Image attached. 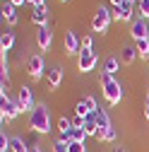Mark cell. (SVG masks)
<instances>
[{
  "mask_svg": "<svg viewBox=\"0 0 149 152\" xmlns=\"http://www.w3.org/2000/svg\"><path fill=\"white\" fill-rule=\"evenodd\" d=\"M29 128L36 133V135H48L53 130V123H51V109L46 102L36 104L34 111L29 113Z\"/></svg>",
  "mask_w": 149,
  "mask_h": 152,
  "instance_id": "cell-1",
  "label": "cell"
},
{
  "mask_svg": "<svg viewBox=\"0 0 149 152\" xmlns=\"http://www.w3.org/2000/svg\"><path fill=\"white\" fill-rule=\"evenodd\" d=\"M99 85H101V94H103V99H106L111 106H118V104L123 102V85L116 80V75L101 72Z\"/></svg>",
  "mask_w": 149,
  "mask_h": 152,
  "instance_id": "cell-2",
  "label": "cell"
},
{
  "mask_svg": "<svg viewBox=\"0 0 149 152\" xmlns=\"http://www.w3.org/2000/svg\"><path fill=\"white\" fill-rule=\"evenodd\" d=\"M94 118L99 123V135L96 140L99 142H113L118 138V130L113 128V123H111V116H108V111L106 109H96L94 111Z\"/></svg>",
  "mask_w": 149,
  "mask_h": 152,
  "instance_id": "cell-3",
  "label": "cell"
},
{
  "mask_svg": "<svg viewBox=\"0 0 149 152\" xmlns=\"http://www.w3.org/2000/svg\"><path fill=\"white\" fill-rule=\"evenodd\" d=\"M111 22H113V10H108L106 5H99L96 12H94V17H91V29L99 31V34H106L108 27H111Z\"/></svg>",
  "mask_w": 149,
  "mask_h": 152,
  "instance_id": "cell-4",
  "label": "cell"
},
{
  "mask_svg": "<svg viewBox=\"0 0 149 152\" xmlns=\"http://www.w3.org/2000/svg\"><path fill=\"white\" fill-rule=\"evenodd\" d=\"M20 113H22V109H20V104H17V99L0 97V121H3V128H5V123L14 121Z\"/></svg>",
  "mask_w": 149,
  "mask_h": 152,
  "instance_id": "cell-5",
  "label": "cell"
},
{
  "mask_svg": "<svg viewBox=\"0 0 149 152\" xmlns=\"http://www.w3.org/2000/svg\"><path fill=\"white\" fill-rule=\"evenodd\" d=\"M135 12H137V0H125L120 7H113V20L116 22H130V24H132L137 20Z\"/></svg>",
  "mask_w": 149,
  "mask_h": 152,
  "instance_id": "cell-6",
  "label": "cell"
},
{
  "mask_svg": "<svg viewBox=\"0 0 149 152\" xmlns=\"http://www.w3.org/2000/svg\"><path fill=\"white\" fill-rule=\"evenodd\" d=\"M27 72H29L31 80H41L43 75L48 72L46 70V61H43L41 53H31L29 58H27Z\"/></svg>",
  "mask_w": 149,
  "mask_h": 152,
  "instance_id": "cell-7",
  "label": "cell"
},
{
  "mask_svg": "<svg viewBox=\"0 0 149 152\" xmlns=\"http://www.w3.org/2000/svg\"><path fill=\"white\" fill-rule=\"evenodd\" d=\"M99 65V56L94 53V48H84L82 46V51H80V56H77V68H80V72H91Z\"/></svg>",
  "mask_w": 149,
  "mask_h": 152,
  "instance_id": "cell-8",
  "label": "cell"
},
{
  "mask_svg": "<svg viewBox=\"0 0 149 152\" xmlns=\"http://www.w3.org/2000/svg\"><path fill=\"white\" fill-rule=\"evenodd\" d=\"M17 104H20V109H22V113H31L34 111V106H36V102H34V92H31V87L29 85H22L20 89H17Z\"/></svg>",
  "mask_w": 149,
  "mask_h": 152,
  "instance_id": "cell-9",
  "label": "cell"
},
{
  "mask_svg": "<svg viewBox=\"0 0 149 152\" xmlns=\"http://www.w3.org/2000/svg\"><path fill=\"white\" fill-rule=\"evenodd\" d=\"M63 48H65L67 56H80L82 41H80V36H77L74 29H67V31H65V36H63Z\"/></svg>",
  "mask_w": 149,
  "mask_h": 152,
  "instance_id": "cell-10",
  "label": "cell"
},
{
  "mask_svg": "<svg viewBox=\"0 0 149 152\" xmlns=\"http://www.w3.org/2000/svg\"><path fill=\"white\" fill-rule=\"evenodd\" d=\"M147 36H149V24H147V20L137 17V20L130 24V39H132V44H135L140 39H147Z\"/></svg>",
  "mask_w": 149,
  "mask_h": 152,
  "instance_id": "cell-11",
  "label": "cell"
},
{
  "mask_svg": "<svg viewBox=\"0 0 149 152\" xmlns=\"http://www.w3.org/2000/svg\"><path fill=\"white\" fill-rule=\"evenodd\" d=\"M51 44H53V31H51V27H39V29H36V46L46 53V51H51Z\"/></svg>",
  "mask_w": 149,
  "mask_h": 152,
  "instance_id": "cell-12",
  "label": "cell"
},
{
  "mask_svg": "<svg viewBox=\"0 0 149 152\" xmlns=\"http://www.w3.org/2000/svg\"><path fill=\"white\" fill-rule=\"evenodd\" d=\"M63 80H65V72H63V68H60V65L48 68V72H46V82H48V87H51V89H58V87L63 85Z\"/></svg>",
  "mask_w": 149,
  "mask_h": 152,
  "instance_id": "cell-13",
  "label": "cell"
},
{
  "mask_svg": "<svg viewBox=\"0 0 149 152\" xmlns=\"http://www.w3.org/2000/svg\"><path fill=\"white\" fill-rule=\"evenodd\" d=\"M48 15H51V10H48L46 3H43V5H36V7L31 10V22H34L36 27H48Z\"/></svg>",
  "mask_w": 149,
  "mask_h": 152,
  "instance_id": "cell-14",
  "label": "cell"
},
{
  "mask_svg": "<svg viewBox=\"0 0 149 152\" xmlns=\"http://www.w3.org/2000/svg\"><path fill=\"white\" fill-rule=\"evenodd\" d=\"M3 20H5L10 27H14L17 22H20V15H17V7L10 3V0H7V3H3Z\"/></svg>",
  "mask_w": 149,
  "mask_h": 152,
  "instance_id": "cell-15",
  "label": "cell"
},
{
  "mask_svg": "<svg viewBox=\"0 0 149 152\" xmlns=\"http://www.w3.org/2000/svg\"><path fill=\"white\" fill-rule=\"evenodd\" d=\"M135 61H137V48H135V44H125V46L120 48V63L132 65Z\"/></svg>",
  "mask_w": 149,
  "mask_h": 152,
  "instance_id": "cell-16",
  "label": "cell"
},
{
  "mask_svg": "<svg viewBox=\"0 0 149 152\" xmlns=\"http://www.w3.org/2000/svg\"><path fill=\"white\" fill-rule=\"evenodd\" d=\"M10 152H31V145L22 135H10Z\"/></svg>",
  "mask_w": 149,
  "mask_h": 152,
  "instance_id": "cell-17",
  "label": "cell"
},
{
  "mask_svg": "<svg viewBox=\"0 0 149 152\" xmlns=\"http://www.w3.org/2000/svg\"><path fill=\"white\" fill-rule=\"evenodd\" d=\"M84 133L89 138H96L99 135V123H96V118H94V113H89V116H84Z\"/></svg>",
  "mask_w": 149,
  "mask_h": 152,
  "instance_id": "cell-18",
  "label": "cell"
},
{
  "mask_svg": "<svg viewBox=\"0 0 149 152\" xmlns=\"http://www.w3.org/2000/svg\"><path fill=\"white\" fill-rule=\"evenodd\" d=\"M118 70H120V58H118V56H106V58H103V72L116 75Z\"/></svg>",
  "mask_w": 149,
  "mask_h": 152,
  "instance_id": "cell-19",
  "label": "cell"
},
{
  "mask_svg": "<svg viewBox=\"0 0 149 152\" xmlns=\"http://www.w3.org/2000/svg\"><path fill=\"white\" fill-rule=\"evenodd\" d=\"M12 48H14V34L3 31V36H0V51H12Z\"/></svg>",
  "mask_w": 149,
  "mask_h": 152,
  "instance_id": "cell-20",
  "label": "cell"
},
{
  "mask_svg": "<svg viewBox=\"0 0 149 152\" xmlns=\"http://www.w3.org/2000/svg\"><path fill=\"white\" fill-rule=\"evenodd\" d=\"M135 48H137V56H140V58L149 61V36H147V39H140V41H135Z\"/></svg>",
  "mask_w": 149,
  "mask_h": 152,
  "instance_id": "cell-21",
  "label": "cell"
},
{
  "mask_svg": "<svg viewBox=\"0 0 149 152\" xmlns=\"http://www.w3.org/2000/svg\"><path fill=\"white\" fill-rule=\"evenodd\" d=\"M70 135H72V142H87V133L84 128H70Z\"/></svg>",
  "mask_w": 149,
  "mask_h": 152,
  "instance_id": "cell-22",
  "label": "cell"
},
{
  "mask_svg": "<svg viewBox=\"0 0 149 152\" xmlns=\"http://www.w3.org/2000/svg\"><path fill=\"white\" fill-rule=\"evenodd\" d=\"M70 128H72V118L60 116V118H58V135H60V133H67Z\"/></svg>",
  "mask_w": 149,
  "mask_h": 152,
  "instance_id": "cell-23",
  "label": "cell"
},
{
  "mask_svg": "<svg viewBox=\"0 0 149 152\" xmlns=\"http://www.w3.org/2000/svg\"><path fill=\"white\" fill-rule=\"evenodd\" d=\"M137 10H140V17L149 22V0H137Z\"/></svg>",
  "mask_w": 149,
  "mask_h": 152,
  "instance_id": "cell-24",
  "label": "cell"
},
{
  "mask_svg": "<svg viewBox=\"0 0 149 152\" xmlns=\"http://www.w3.org/2000/svg\"><path fill=\"white\" fill-rule=\"evenodd\" d=\"M5 150H10V135L3 128V133H0V152H5Z\"/></svg>",
  "mask_w": 149,
  "mask_h": 152,
  "instance_id": "cell-25",
  "label": "cell"
},
{
  "mask_svg": "<svg viewBox=\"0 0 149 152\" xmlns=\"http://www.w3.org/2000/svg\"><path fill=\"white\" fill-rule=\"evenodd\" d=\"M70 152H87V142H70Z\"/></svg>",
  "mask_w": 149,
  "mask_h": 152,
  "instance_id": "cell-26",
  "label": "cell"
},
{
  "mask_svg": "<svg viewBox=\"0 0 149 152\" xmlns=\"http://www.w3.org/2000/svg\"><path fill=\"white\" fill-rule=\"evenodd\" d=\"M53 152H70V147H67L63 140H55V142H53Z\"/></svg>",
  "mask_w": 149,
  "mask_h": 152,
  "instance_id": "cell-27",
  "label": "cell"
},
{
  "mask_svg": "<svg viewBox=\"0 0 149 152\" xmlns=\"http://www.w3.org/2000/svg\"><path fill=\"white\" fill-rule=\"evenodd\" d=\"M82 46H84V48H91V46H94V36H91V34H87L84 39H82Z\"/></svg>",
  "mask_w": 149,
  "mask_h": 152,
  "instance_id": "cell-28",
  "label": "cell"
},
{
  "mask_svg": "<svg viewBox=\"0 0 149 152\" xmlns=\"http://www.w3.org/2000/svg\"><path fill=\"white\" fill-rule=\"evenodd\" d=\"M144 118L149 121V94H147V99H144Z\"/></svg>",
  "mask_w": 149,
  "mask_h": 152,
  "instance_id": "cell-29",
  "label": "cell"
},
{
  "mask_svg": "<svg viewBox=\"0 0 149 152\" xmlns=\"http://www.w3.org/2000/svg\"><path fill=\"white\" fill-rule=\"evenodd\" d=\"M31 152H43V147L39 142H31Z\"/></svg>",
  "mask_w": 149,
  "mask_h": 152,
  "instance_id": "cell-30",
  "label": "cell"
},
{
  "mask_svg": "<svg viewBox=\"0 0 149 152\" xmlns=\"http://www.w3.org/2000/svg\"><path fill=\"white\" fill-rule=\"evenodd\" d=\"M27 3H29L31 7H36V5H43V3H46V0H27Z\"/></svg>",
  "mask_w": 149,
  "mask_h": 152,
  "instance_id": "cell-31",
  "label": "cell"
},
{
  "mask_svg": "<svg viewBox=\"0 0 149 152\" xmlns=\"http://www.w3.org/2000/svg\"><path fill=\"white\" fill-rule=\"evenodd\" d=\"M10 3H12V5H14V7H22V5H24V3H27V0H10Z\"/></svg>",
  "mask_w": 149,
  "mask_h": 152,
  "instance_id": "cell-32",
  "label": "cell"
},
{
  "mask_svg": "<svg viewBox=\"0 0 149 152\" xmlns=\"http://www.w3.org/2000/svg\"><path fill=\"white\" fill-rule=\"evenodd\" d=\"M123 3H125V0H111V5H113V7H120Z\"/></svg>",
  "mask_w": 149,
  "mask_h": 152,
  "instance_id": "cell-33",
  "label": "cell"
},
{
  "mask_svg": "<svg viewBox=\"0 0 149 152\" xmlns=\"http://www.w3.org/2000/svg\"><path fill=\"white\" fill-rule=\"evenodd\" d=\"M111 152H125V147H113Z\"/></svg>",
  "mask_w": 149,
  "mask_h": 152,
  "instance_id": "cell-34",
  "label": "cell"
},
{
  "mask_svg": "<svg viewBox=\"0 0 149 152\" xmlns=\"http://www.w3.org/2000/svg\"><path fill=\"white\" fill-rule=\"evenodd\" d=\"M58 3H67V0H58Z\"/></svg>",
  "mask_w": 149,
  "mask_h": 152,
  "instance_id": "cell-35",
  "label": "cell"
},
{
  "mask_svg": "<svg viewBox=\"0 0 149 152\" xmlns=\"http://www.w3.org/2000/svg\"><path fill=\"white\" fill-rule=\"evenodd\" d=\"M5 152H10V150H5Z\"/></svg>",
  "mask_w": 149,
  "mask_h": 152,
  "instance_id": "cell-36",
  "label": "cell"
},
{
  "mask_svg": "<svg viewBox=\"0 0 149 152\" xmlns=\"http://www.w3.org/2000/svg\"><path fill=\"white\" fill-rule=\"evenodd\" d=\"M147 24H149V22H147Z\"/></svg>",
  "mask_w": 149,
  "mask_h": 152,
  "instance_id": "cell-37",
  "label": "cell"
}]
</instances>
